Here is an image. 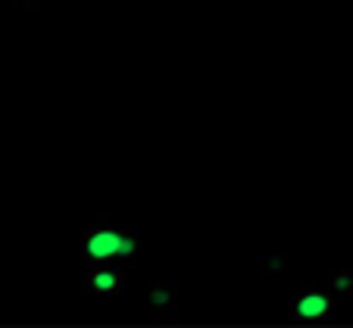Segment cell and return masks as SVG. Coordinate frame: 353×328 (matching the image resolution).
<instances>
[{
    "label": "cell",
    "mask_w": 353,
    "mask_h": 328,
    "mask_svg": "<svg viewBox=\"0 0 353 328\" xmlns=\"http://www.w3.org/2000/svg\"><path fill=\"white\" fill-rule=\"evenodd\" d=\"M141 254V238L134 228L119 225L110 216H100L81 232V260L91 263H134Z\"/></svg>",
    "instance_id": "6da1fadb"
},
{
    "label": "cell",
    "mask_w": 353,
    "mask_h": 328,
    "mask_svg": "<svg viewBox=\"0 0 353 328\" xmlns=\"http://www.w3.org/2000/svg\"><path fill=\"white\" fill-rule=\"evenodd\" d=\"M334 291L328 285H310L307 291H300L291 303H288V316L300 325H319V322L332 319L334 309Z\"/></svg>",
    "instance_id": "7a4b0ae2"
},
{
    "label": "cell",
    "mask_w": 353,
    "mask_h": 328,
    "mask_svg": "<svg viewBox=\"0 0 353 328\" xmlns=\"http://www.w3.org/2000/svg\"><path fill=\"white\" fill-rule=\"evenodd\" d=\"M81 281L91 297H116L125 285V266L122 263H91Z\"/></svg>",
    "instance_id": "3957f363"
},
{
    "label": "cell",
    "mask_w": 353,
    "mask_h": 328,
    "mask_svg": "<svg viewBox=\"0 0 353 328\" xmlns=\"http://www.w3.org/2000/svg\"><path fill=\"white\" fill-rule=\"evenodd\" d=\"M179 297H181V288L175 281H157V285L147 288L144 303L157 322H172L179 319Z\"/></svg>",
    "instance_id": "277c9868"
},
{
    "label": "cell",
    "mask_w": 353,
    "mask_h": 328,
    "mask_svg": "<svg viewBox=\"0 0 353 328\" xmlns=\"http://www.w3.org/2000/svg\"><path fill=\"white\" fill-rule=\"evenodd\" d=\"M325 285L334 291V297H350L353 294V269L350 266H341L332 269L325 278Z\"/></svg>",
    "instance_id": "5b68a950"
},
{
    "label": "cell",
    "mask_w": 353,
    "mask_h": 328,
    "mask_svg": "<svg viewBox=\"0 0 353 328\" xmlns=\"http://www.w3.org/2000/svg\"><path fill=\"white\" fill-rule=\"evenodd\" d=\"M285 263H288L285 254H263L260 256V275L263 278H275V275L285 272Z\"/></svg>",
    "instance_id": "8992f818"
},
{
    "label": "cell",
    "mask_w": 353,
    "mask_h": 328,
    "mask_svg": "<svg viewBox=\"0 0 353 328\" xmlns=\"http://www.w3.org/2000/svg\"><path fill=\"white\" fill-rule=\"evenodd\" d=\"M19 7H26V10H38L41 7V0H16Z\"/></svg>",
    "instance_id": "52a82bcc"
}]
</instances>
